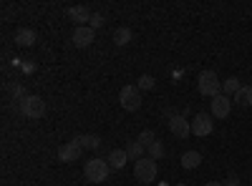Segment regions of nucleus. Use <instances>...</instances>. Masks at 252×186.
Returning a JSON list of instances; mask_svg holds the SVG:
<instances>
[{
	"label": "nucleus",
	"mask_w": 252,
	"mask_h": 186,
	"mask_svg": "<svg viewBox=\"0 0 252 186\" xmlns=\"http://www.w3.org/2000/svg\"><path fill=\"white\" fill-rule=\"evenodd\" d=\"M169 131L177 138H189L192 136V121H187L184 116H172L169 118Z\"/></svg>",
	"instance_id": "obj_9"
},
{
	"label": "nucleus",
	"mask_w": 252,
	"mask_h": 186,
	"mask_svg": "<svg viewBox=\"0 0 252 186\" xmlns=\"http://www.w3.org/2000/svg\"><path fill=\"white\" fill-rule=\"evenodd\" d=\"M197 91L202 96H207V98H215V96L222 93V80L217 78L215 71H202L197 76Z\"/></svg>",
	"instance_id": "obj_2"
},
{
	"label": "nucleus",
	"mask_w": 252,
	"mask_h": 186,
	"mask_svg": "<svg viewBox=\"0 0 252 186\" xmlns=\"http://www.w3.org/2000/svg\"><path fill=\"white\" fill-rule=\"evenodd\" d=\"M91 15H94V13H91L89 8H83V5H76V8H71V10H68V18L76 23V28H78V26H83L86 20H91Z\"/></svg>",
	"instance_id": "obj_13"
},
{
	"label": "nucleus",
	"mask_w": 252,
	"mask_h": 186,
	"mask_svg": "<svg viewBox=\"0 0 252 186\" xmlns=\"http://www.w3.org/2000/svg\"><path fill=\"white\" fill-rule=\"evenodd\" d=\"M240 88H242V83H240V80H237L235 76H232V78H224V80H222V93H224V96H235V93H237Z\"/></svg>",
	"instance_id": "obj_19"
},
{
	"label": "nucleus",
	"mask_w": 252,
	"mask_h": 186,
	"mask_svg": "<svg viewBox=\"0 0 252 186\" xmlns=\"http://www.w3.org/2000/svg\"><path fill=\"white\" fill-rule=\"evenodd\" d=\"M73 141L78 143L81 149H98V146H101V138L94 136V133H81V136H76Z\"/></svg>",
	"instance_id": "obj_15"
},
{
	"label": "nucleus",
	"mask_w": 252,
	"mask_h": 186,
	"mask_svg": "<svg viewBox=\"0 0 252 186\" xmlns=\"http://www.w3.org/2000/svg\"><path fill=\"white\" fill-rule=\"evenodd\" d=\"M157 174H159V166H157V161L149 159V156H144V159H139V161L134 163V176H136V181H141V184L157 181Z\"/></svg>",
	"instance_id": "obj_3"
},
{
	"label": "nucleus",
	"mask_w": 252,
	"mask_h": 186,
	"mask_svg": "<svg viewBox=\"0 0 252 186\" xmlns=\"http://www.w3.org/2000/svg\"><path fill=\"white\" fill-rule=\"evenodd\" d=\"M106 161H109V166L116 171V169H124V166H126V161H129V154H126V149H111L109 156H106Z\"/></svg>",
	"instance_id": "obj_11"
},
{
	"label": "nucleus",
	"mask_w": 252,
	"mask_h": 186,
	"mask_svg": "<svg viewBox=\"0 0 252 186\" xmlns=\"http://www.w3.org/2000/svg\"><path fill=\"white\" fill-rule=\"evenodd\" d=\"M89 26H91L94 30H96V28H101V26H103V15H101V13H94V15H91V20H89Z\"/></svg>",
	"instance_id": "obj_24"
},
{
	"label": "nucleus",
	"mask_w": 252,
	"mask_h": 186,
	"mask_svg": "<svg viewBox=\"0 0 252 186\" xmlns=\"http://www.w3.org/2000/svg\"><path fill=\"white\" fill-rule=\"evenodd\" d=\"M131 38H134L131 28H116V30H114V43H116V46H129Z\"/></svg>",
	"instance_id": "obj_18"
},
{
	"label": "nucleus",
	"mask_w": 252,
	"mask_h": 186,
	"mask_svg": "<svg viewBox=\"0 0 252 186\" xmlns=\"http://www.w3.org/2000/svg\"><path fill=\"white\" fill-rule=\"evenodd\" d=\"M146 151H149V159L159 161V159L164 156V146H161V141H154V143H152V146L146 149Z\"/></svg>",
	"instance_id": "obj_22"
},
{
	"label": "nucleus",
	"mask_w": 252,
	"mask_h": 186,
	"mask_svg": "<svg viewBox=\"0 0 252 186\" xmlns=\"http://www.w3.org/2000/svg\"><path fill=\"white\" fill-rule=\"evenodd\" d=\"M10 93H13V98H15L18 103H20V101H23V98H26V88H23V86H20V83H15V86L10 88Z\"/></svg>",
	"instance_id": "obj_23"
},
{
	"label": "nucleus",
	"mask_w": 252,
	"mask_h": 186,
	"mask_svg": "<svg viewBox=\"0 0 252 186\" xmlns=\"http://www.w3.org/2000/svg\"><path fill=\"white\" fill-rule=\"evenodd\" d=\"M232 101H237V106H242V108H250V106H252V86H242V88L235 93Z\"/></svg>",
	"instance_id": "obj_16"
},
{
	"label": "nucleus",
	"mask_w": 252,
	"mask_h": 186,
	"mask_svg": "<svg viewBox=\"0 0 252 186\" xmlns=\"http://www.w3.org/2000/svg\"><path fill=\"white\" fill-rule=\"evenodd\" d=\"M136 141L141 143L144 149H149L152 143L157 141V136H154V131H149V129H146V131H141V133H139V138H136Z\"/></svg>",
	"instance_id": "obj_21"
},
{
	"label": "nucleus",
	"mask_w": 252,
	"mask_h": 186,
	"mask_svg": "<svg viewBox=\"0 0 252 186\" xmlns=\"http://www.w3.org/2000/svg\"><path fill=\"white\" fill-rule=\"evenodd\" d=\"M250 184H252V181H250Z\"/></svg>",
	"instance_id": "obj_28"
},
{
	"label": "nucleus",
	"mask_w": 252,
	"mask_h": 186,
	"mask_svg": "<svg viewBox=\"0 0 252 186\" xmlns=\"http://www.w3.org/2000/svg\"><path fill=\"white\" fill-rule=\"evenodd\" d=\"M126 154H129V161H139V159H144V154H146V149L141 146V143L139 141H129V143H126Z\"/></svg>",
	"instance_id": "obj_17"
},
{
	"label": "nucleus",
	"mask_w": 252,
	"mask_h": 186,
	"mask_svg": "<svg viewBox=\"0 0 252 186\" xmlns=\"http://www.w3.org/2000/svg\"><path fill=\"white\" fill-rule=\"evenodd\" d=\"M209 113H212V118H227L229 113H232V98L220 93L215 96L212 101H209Z\"/></svg>",
	"instance_id": "obj_6"
},
{
	"label": "nucleus",
	"mask_w": 252,
	"mask_h": 186,
	"mask_svg": "<svg viewBox=\"0 0 252 186\" xmlns=\"http://www.w3.org/2000/svg\"><path fill=\"white\" fill-rule=\"evenodd\" d=\"M119 103L124 111H139L141 108V91L136 86H124L119 91Z\"/></svg>",
	"instance_id": "obj_5"
},
{
	"label": "nucleus",
	"mask_w": 252,
	"mask_h": 186,
	"mask_svg": "<svg viewBox=\"0 0 252 186\" xmlns=\"http://www.w3.org/2000/svg\"><path fill=\"white\" fill-rule=\"evenodd\" d=\"M18 108H20V113H23L26 118H40L46 113V101L40 96H26L23 101L18 103Z\"/></svg>",
	"instance_id": "obj_4"
},
{
	"label": "nucleus",
	"mask_w": 252,
	"mask_h": 186,
	"mask_svg": "<svg viewBox=\"0 0 252 186\" xmlns=\"http://www.w3.org/2000/svg\"><path fill=\"white\" fill-rule=\"evenodd\" d=\"M179 161H182V169L192 171V169H197L199 163H202V154H199V151H184Z\"/></svg>",
	"instance_id": "obj_14"
},
{
	"label": "nucleus",
	"mask_w": 252,
	"mask_h": 186,
	"mask_svg": "<svg viewBox=\"0 0 252 186\" xmlns=\"http://www.w3.org/2000/svg\"><path fill=\"white\" fill-rule=\"evenodd\" d=\"M174 186H187V184H174Z\"/></svg>",
	"instance_id": "obj_27"
},
{
	"label": "nucleus",
	"mask_w": 252,
	"mask_h": 186,
	"mask_svg": "<svg viewBox=\"0 0 252 186\" xmlns=\"http://www.w3.org/2000/svg\"><path fill=\"white\" fill-rule=\"evenodd\" d=\"M224 186H240V179H235V176H232V179H227Z\"/></svg>",
	"instance_id": "obj_25"
},
{
	"label": "nucleus",
	"mask_w": 252,
	"mask_h": 186,
	"mask_svg": "<svg viewBox=\"0 0 252 186\" xmlns=\"http://www.w3.org/2000/svg\"><path fill=\"white\" fill-rule=\"evenodd\" d=\"M81 146L76 141H71V143H63V146H58V161L61 163H71V161H78L81 159Z\"/></svg>",
	"instance_id": "obj_10"
},
{
	"label": "nucleus",
	"mask_w": 252,
	"mask_h": 186,
	"mask_svg": "<svg viewBox=\"0 0 252 186\" xmlns=\"http://www.w3.org/2000/svg\"><path fill=\"white\" fill-rule=\"evenodd\" d=\"M111 174V166H109V161L106 159H89L86 161V166H83V176H86V181L91 184H101V181H106Z\"/></svg>",
	"instance_id": "obj_1"
},
{
	"label": "nucleus",
	"mask_w": 252,
	"mask_h": 186,
	"mask_svg": "<svg viewBox=\"0 0 252 186\" xmlns=\"http://www.w3.org/2000/svg\"><path fill=\"white\" fill-rule=\"evenodd\" d=\"M212 129H215L212 113H197L192 118V133L194 136H209V133H212Z\"/></svg>",
	"instance_id": "obj_7"
},
{
	"label": "nucleus",
	"mask_w": 252,
	"mask_h": 186,
	"mask_svg": "<svg viewBox=\"0 0 252 186\" xmlns=\"http://www.w3.org/2000/svg\"><path fill=\"white\" fill-rule=\"evenodd\" d=\"M204 186H224V184H222V181H207Z\"/></svg>",
	"instance_id": "obj_26"
},
{
	"label": "nucleus",
	"mask_w": 252,
	"mask_h": 186,
	"mask_svg": "<svg viewBox=\"0 0 252 186\" xmlns=\"http://www.w3.org/2000/svg\"><path fill=\"white\" fill-rule=\"evenodd\" d=\"M154 83H157V78H154V76H149V73H144V76H139V78H136V88H139V91H152V88H154Z\"/></svg>",
	"instance_id": "obj_20"
},
{
	"label": "nucleus",
	"mask_w": 252,
	"mask_h": 186,
	"mask_svg": "<svg viewBox=\"0 0 252 186\" xmlns=\"http://www.w3.org/2000/svg\"><path fill=\"white\" fill-rule=\"evenodd\" d=\"M35 40H38V35H35V30H31V28H18V30H15V46H20V48L33 46Z\"/></svg>",
	"instance_id": "obj_12"
},
{
	"label": "nucleus",
	"mask_w": 252,
	"mask_h": 186,
	"mask_svg": "<svg viewBox=\"0 0 252 186\" xmlns=\"http://www.w3.org/2000/svg\"><path fill=\"white\" fill-rule=\"evenodd\" d=\"M94 35H96V30H94L91 26H78V28L73 30L71 40H73L76 48H89V46L94 43Z\"/></svg>",
	"instance_id": "obj_8"
}]
</instances>
